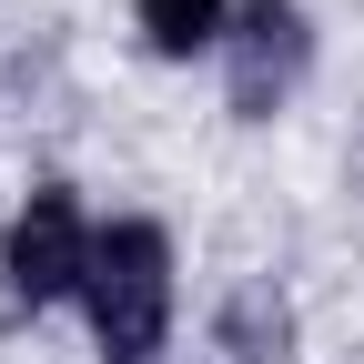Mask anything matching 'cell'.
<instances>
[{
	"label": "cell",
	"mask_w": 364,
	"mask_h": 364,
	"mask_svg": "<svg viewBox=\"0 0 364 364\" xmlns=\"http://www.w3.org/2000/svg\"><path fill=\"white\" fill-rule=\"evenodd\" d=\"M81 273H91L81 203L71 193H31V213L11 223V243H0V294L11 304H61V294H81Z\"/></svg>",
	"instance_id": "2"
},
{
	"label": "cell",
	"mask_w": 364,
	"mask_h": 364,
	"mask_svg": "<svg viewBox=\"0 0 364 364\" xmlns=\"http://www.w3.org/2000/svg\"><path fill=\"white\" fill-rule=\"evenodd\" d=\"M152 51H213L223 41V0H142Z\"/></svg>",
	"instance_id": "4"
},
{
	"label": "cell",
	"mask_w": 364,
	"mask_h": 364,
	"mask_svg": "<svg viewBox=\"0 0 364 364\" xmlns=\"http://www.w3.org/2000/svg\"><path fill=\"white\" fill-rule=\"evenodd\" d=\"M294 61H304V21L284 11V0H253L243 11V112H263V91H284L294 81Z\"/></svg>",
	"instance_id": "3"
},
{
	"label": "cell",
	"mask_w": 364,
	"mask_h": 364,
	"mask_svg": "<svg viewBox=\"0 0 364 364\" xmlns=\"http://www.w3.org/2000/svg\"><path fill=\"white\" fill-rule=\"evenodd\" d=\"M81 304H91V334H102L112 364H142L172 324V243L152 223H112L91 233V273H81Z\"/></svg>",
	"instance_id": "1"
}]
</instances>
